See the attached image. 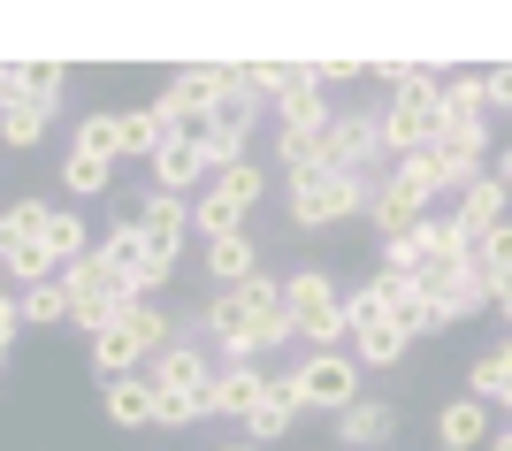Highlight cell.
Segmentation results:
<instances>
[{"label":"cell","mask_w":512,"mask_h":451,"mask_svg":"<svg viewBox=\"0 0 512 451\" xmlns=\"http://www.w3.org/2000/svg\"><path fill=\"white\" fill-rule=\"evenodd\" d=\"M230 85H237L230 62H184V69H169V92L153 108H161V123H184V115H207Z\"/></svg>","instance_id":"7c38bea8"},{"label":"cell","mask_w":512,"mask_h":451,"mask_svg":"<svg viewBox=\"0 0 512 451\" xmlns=\"http://www.w3.org/2000/svg\"><path fill=\"white\" fill-rule=\"evenodd\" d=\"M505 383H512V360H505V344H497V352H482V360L467 367V398H482V406H497V398H505Z\"/></svg>","instance_id":"f1b7e54d"},{"label":"cell","mask_w":512,"mask_h":451,"mask_svg":"<svg viewBox=\"0 0 512 451\" xmlns=\"http://www.w3.org/2000/svg\"><path fill=\"white\" fill-rule=\"evenodd\" d=\"M0 360H8V352H0Z\"/></svg>","instance_id":"60d3db41"},{"label":"cell","mask_w":512,"mask_h":451,"mask_svg":"<svg viewBox=\"0 0 512 451\" xmlns=\"http://www.w3.org/2000/svg\"><path fill=\"white\" fill-rule=\"evenodd\" d=\"M16 329H23V291H16L8 276H0V352L16 344Z\"/></svg>","instance_id":"1f68e13d"},{"label":"cell","mask_w":512,"mask_h":451,"mask_svg":"<svg viewBox=\"0 0 512 451\" xmlns=\"http://www.w3.org/2000/svg\"><path fill=\"white\" fill-rule=\"evenodd\" d=\"M77 146H85V153H115V108L85 115V123H77ZM115 161H123V153H115Z\"/></svg>","instance_id":"4dcf8cb0"},{"label":"cell","mask_w":512,"mask_h":451,"mask_svg":"<svg viewBox=\"0 0 512 451\" xmlns=\"http://www.w3.org/2000/svg\"><path fill=\"white\" fill-rule=\"evenodd\" d=\"M490 314H497V322H512V276L497 283V299H490Z\"/></svg>","instance_id":"d590c367"},{"label":"cell","mask_w":512,"mask_h":451,"mask_svg":"<svg viewBox=\"0 0 512 451\" xmlns=\"http://www.w3.org/2000/svg\"><path fill=\"white\" fill-rule=\"evenodd\" d=\"M390 436H398V406H390V398H375V390H367L352 413H337V444H344V451H383Z\"/></svg>","instance_id":"ac0fdd59"},{"label":"cell","mask_w":512,"mask_h":451,"mask_svg":"<svg viewBox=\"0 0 512 451\" xmlns=\"http://www.w3.org/2000/svg\"><path fill=\"white\" fill-rule=\"evenodd\" d=\"M92 245H100V237L85 230V215H77V207H54V215H46V260H54V268H77Z\"/></svg>","instance_id":"d4e9b609"},{"label":"cell","mask_w":512,"mask_h":451,"mask_svg":"<svg viewBox=\"0 0 512 451\" xmlns=\"http://www.w3.org/2000/svg\"><path fill=\"white\" fill-rule=\"evenodd\" d=\"M406 352H413V337H406L398 322H375V329H360V337H352V360H360V367H398Z\"/></svg>","instance_id":"4316f807"},{"label":"cell","mask_w":512,"mask_h":451,"mask_svg":"<svg viewBox=\"0 0 512 451\" xmlns=\"http://www.w3.org/2000/svg\"><path fill=\"white\" fill-rule=\"evenodd\" d=\"M490 176H497V184H505V192H512V146H497V161H490Z\"/></svg>","instance_id":"8d00e7d4"},{"label":"cell","mask_w":512,"mask_h":451,"mask_svg":"<svg viewBox=\"0 0 512 451\" xmlns=\"http://www.w3.org/2000/svg\"><path fill=\"white\" fill-rule=\"evenodd\" d=\"M268 390H276V375H268L260 360H230L222 375H214V390H207V413H222V421H253Z\"/></svg>","instance_id":"5bb4252c"},{"label":"cell","mask_w":512,"mask_h":451,"mask_svg":"<svg viewBox=\"0 0 512 451\" xmlns=\"http://www.w3.org/2000/svg\"><path fill=\"white\" fill-rule=\"evenodd\" d=\"M207 421V398H161V429H192Z\"/></svg>","instance_id":"d6a6232c"},{"label":"cell","mask_w":512,"mask_h":451,"mask_svg":"<svg viewBox=\"0 0 512 451\" xmlns=\"http://www.w3.org/2000/svg\"><path fill=\"white\" fill-rule=\"evenodd\" d=\"M390 77V108H383V146L390 161L436 146L444 130V69H413V62H375Z\"/></svg>","instance_id":"7a4b0ae2"},{"label":"cell","mask_w":512,"mask_h":451,"mask_svg":"<svg viewBox=\"0 0 512 451\" xmlns=\"http://www.w3.org/2000/svg\"><path fill=\"white\" fill-rule=\"evenodd\" d=\"M146 375H153V390H161V398H207L214 375H222V360H214L199 337H176L169 352L146 367Z\"/></svg>","instance_id":"4fadbf2b"},{"label":"cell","mask_w":512,"mask_h":451,"mask_svg":"<svg viewBox=\"0 0 512 451\" xmlns=\"http://www.w3.org/2000/svg\"><path fill=\"white\" fill-rule=\"evenodd\" d=\"M344 215H375V184H367V176L321 169V161L283 176V222H291V230H329V222H344Z\"/></svg>","instance_id":"3957f363"},{"label":"cell","mask_w":512,"mask_h":451,"mask_svg":"<svg viewBox=\"0 0 512 451\" xmlns=\"http://www.w3.org/2000/svg\"><path fill=\"white\" fill-rule=\"evenodd\" d=\"M474 260H482V268H490V276L505 283V276H512V222H505V230H490V237H482V245H474Z\"/></svg>","instance_id":"f546056e"},{"label":"cell","mask_w":512,"mask_h":451,"mask_svg":"<svg viewBox=\"0 0 512 451\" xmlns=\"http://www.w3.org/2000/svg\"><path fill=\"white\" fill-rule=\"evenodd\" d=\"M260 199H268V169H260V161H237V169H222L207 192L192 199V230L207 237V245H214V237H237Z\"/></svg>","instance_id":"8992f818"},{"label":"cell","mask_w":512,"mask_h":451,"mask_svg":"<svg viewBox=\"0 0 512 451\" xmlns=\"http://www.w3.org/2000/svg\"><path fill=\"white\" fill-rule=\"evenodd\" d=\"M505 207H512V192H505V184H497L490 169H482V176H474V184H467V192H459V207H451V215H459V230H467L474 245H482V237H490V230H505V222H512Z\"/></svg>","instance_id":"e0dca14e"},{"label":"cell","mask_w":512,"mask_h":451,"mask_svg":"<svg viewBox=\"0 0 512 451\" xmlns=\"http://www.w3.org/2000/svg\"><path fill=\"white\" fill-rule=\"evenodd\" d=\"M306 69H314L321 85H344V77H360V69H367V62H306Z\"/></svg>","instance_id":"e575fe53"},{"label":"cell","mask_w":512,"mask_h":451,"mask_svg":"<svg viewBox=\"0 0 512 451\" xmlns=\"http://www.w3.org/2000/svg\"><path fill=\"white\" fill-rule=\"evenodd\" d=\"M46 123H54V108H46V100H8V108H0V146L31 153V146L46 138Z\"/></svg>","instance_id":"484cf974"},{"label":"cell","mask_w":512,"mask_h":451,"mask_svg":"<svg viewBox=\"0 0 512 451\" xmlns=\"http://www.w3.org/2000/svg\"><path fill=\"white\" fill-rule=\"evenodd\" d=\"M428 215H436V192H428V184H421L413 169H398V161H390V176L375 184V230H383V245L413 237Z\"/></svg>","instance_id":"30bf717a"},{"label":"cell","mask_w":512,"mask_h":451,"mask_svg":"<svg viewBox=\"0 0 512 451\" xmlns=\"http://www.w3.org/2000/svg\"><path fill=\"white\" fill-rule=\"evenodd\" d=\"M490 108H497V115H512V62H497V69H490Z\"/></svg>","instance_id":"836d02e7"},{"label":"cell","mask_w":512,"mask_h":451,"mask_svg":"<svg viewBox=\"0 0 512 451\" xmlns=\"http://www.w3.org/2000/svg\"><path fill=\"white\" fill-rule=\"evenodd\" d=\"M146 169H153V192H169V199H184L192 184H214V161H207V146H176V138H169L161 153H153Z\"/></svg>","instance_id":"d6986e66"},{"label":"cell","mask_w":512,"mask_h":451,"mask_svg":"<svg viewBox=\"0 0 512 451\" xmlns=\"http://www.w3.org/2000/svg\"><path fill=\"white\" fill-rule=\"evenodd\" d=\"M161 146H169V130H161L153 108H115V153L123 161H153Z\"/></svg>","instance_id":"cb8c5ba5"},{"label":"cell","mask_w":512,"mask_h":451,"mask_svg":"<svg viewBox=\"0 0 512 451\" xmlns=\"http://www.w3.org/2000/svg\"><path fill=\"white\" fill-rule=\"evenodd\" d=\"M283 314H291V337L314 344V352H337V344L352 337V314H344V291L329 283V268H291Z\"/></svg>","instance_id":"5b68a950"},{"label":"cell","mask_w":512,"mask_h":451,"mask_svg":"<svg viewBox=\"0 0 512 451\" xmlns=\"http://www.w3.org/2000/svg\"><path fill=\"white\" fill-rule=\"evenodd\" d=\"M46 199H16V207H0V276L16 283V291H31V283L62 276L54 260H46Z\"/></svg>","instance_id":"52a82bcc"},{"label":"cell","mask_w":512,"mask_h":451,"mask_svg":"<svg viewBox=\"0 0 512 451\" xmlns=\"http://www.w3.org/2000/svg\"><path fill=\"white\" fill-rule=\"evenodd\" d=\"M199 329L214 337V360H268L276 344H291V314H283V283L260 268L253 283H230V291H214Z\"/></svg>","instance_id":"6da1fadb"},{"label":"cell","mask_w":512,"mask_h":451,"mask_svg":"<svg viewBox=\"0 0 512 451\" xmlns=\"http://www.w3.org/2000/svg\"><path fill=\"white\" fill-rule=\"evenodd\" d=\"M291 383H299V406L306 413H352L367 398V367L352 360V352H306L299 367H291Z\"/></svg>","instance_id":"ba28073f"},{"label":"cell","mask_w":512,"mask_h":451,"mask_svg":"<svg viewBox=\"0 0 512 451\" xmlns=\"http://www.w3.org/2000/svg\"><path fill=\"white\" fill-rule=\"evenodd\" d=\"M490 451H512V421H505V429H497V436H490Z\"/></svg>","instance_id":"74e56055"},{"label":"cell","mask_w":512,"mask_h":451,"mask_svg":"<svg viewBox=\"0 0 512 451\" xmlns=\"http://www.w3.org/2000/svg\"><path fill=\"white\" fill-rule=\"evenodd\" d=\"M69 322V283L62 276H46L23 291V329H62Z\"/></svg>","instance_id":"83f0119b"},{"label":"cell","mask_w":512,"mask_h":451,"mask_svg":"<svg viewBox=\"0 0 512 451\" xmlns=\"http://www.w3.org/2000/svg\"><path fill=\"white\" fill-rule=\"evenodd\" d=\"M505 360H512V337H505Z\"/></svg>","instance_id":"ab89813d"},{"label":"cell","mask_w":512,"mask_h":451,"mask_svg":"<svg viewBox=\"0 0 512 451\" xmlns=\"http://www.w3.org/2000/svg\"><path fill=\"white\" fill-rule=\"evenodd\" d=\"M367 283H375V299L390 306V322L406 329V337H436V329H459V322L444 314V299H428L421 283H413V276H398V268H375Z\"/></svg>","instance_id":"8fae6325"},{"label":"cell","mask_w":512,"mask_h":451,"mask_svg":"<svg viewBox=\"0 0 512 451\" xmlns=\"http://www.w3.org/2000/svg\"><path fill=\"white\" fill-rule=\"evenodd\" d=\"M169 344H176L169 314H161L153 299H130L123 314H115V322H107L100 337H92V375H100V383H123V375H146V367L161 360Z\"/></svg>","instance_id":"277c9868"},{"label":"cell","mask_w":512,"mask_h":451,"mask_svg":"<svg viewBox=\"0 0 512 451\" xmlns=\"http://www.w3.org/2000/svg\"><path fill=\"white\" fill-rule=\"evenodd\" d=\"M299 383H291V375H276V390H268V398H260V413H253V421H245V444H260V451H268V444H283V436H291V429H299Z\"/></svg>","instance_id":"ffe728a7"},{"label":"cell","mask_w":512,"mask_h":451,"mask_svg":"<svg viewBox=\"0 0 512 451\" xmlns=\"http://www.w3.org/2000/svg\"><path fill=\"white\" fill-rule=\"evenodd\" d=\"M207 276H214V291H230V283H253V276H260V245H253V230L214 237V245H207Z\"/></svg>","instance_id":"7402d4cb"},{"label":"cell","mask_w":512,"mask_h":451,"mask_svg":"<svg viewBox=\"0 0 512 451\" xmlns=\"http://www.w3.org/2000/svg\"><path fill=\"white\" fill-rule=\"evenodd\" d=\"M107 421H115V429H153V421H161V390H153V375L107 383Z\"/></svg>","instance_id":"44dd1931"},{"label":"cell","mask_w":512,"mask_h":451,"mask_svg":"<svg viewBox=\"0 0 512 451\" xmlns=\"http://www.w3.org/2000/svg\"><path fill=\"white\" fill-rule=\"evenodd\" d=\"M490 436H497V413L482 398H451L436 413V451H490Z\"/></svg>","instance_id":"2e32d148"},{"label":"cell","mask_w":512,"mask_h":451,"mask_svg":"<svg viewBox=\"0 0 512 451\" xmlns=\"http://www.w3.org/2000/svg\"><path fill=\"white\" fill-rule=\"evenodd\" d=\"M62 283H69V329H92V337H100V329H107V322H115V314L130 306L123 276H115V268H107L100 253H85L77 268H62Z\"/></svg>","instance_id":"9c48e42d"},{"label":"cell","mask_w":512,"mask_h":451,"mask_svg":"<svg viewBox=\"0 0 512 451\" xmlns=\"http://www.w3.org/2000/svg\"><path fill=\"white\" fill-rule=\"evenodd\" d=\"M214 451H260V444H214Z\"/></svg>","instance_id":"f35d334b"},{"label":"cell","mask_w":512,"mask_h":451,"mask_svg":"<svg viewBox=\"0 0 512 451\" xmlns=\"http://www.w3.org/2000/svg\"><path fill=\"white\" fill-rule=\"evenodd\" d=\"M130 222H138V237H146L161 260L184 253V230H192V199H169V192H146L138 207H130Z\"/></svg>","instance_id":"9a60e30c"},{"label":"cell","mask_w":512,"mask_h":451,"mask_svg":"<svg viewBox=\"0 0 512 451\" xmlns=\"http://www.w3.org/2000/svg\"><path fill=\"white\" fill-rule=\"evenodd\" d=\"M62 192H69V199H107V192H115V153L69 146V153H62Z\"/></svg>","instance_id":"603a6c76"}]
</instances>
